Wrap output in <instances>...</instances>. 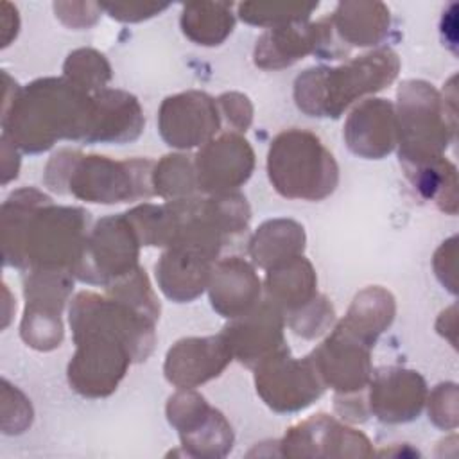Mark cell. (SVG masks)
<instances>
[{
    "instance_id": "9c48e42d",
    "label": "cell",
    "mask_w": 459,
    "mask_h": 459,
    "mask_svg": "<svg viewBox=\"0 0 459 459\" xmlns=\"http://www.w3.org/2000/svg\"><path fill=\"white\" fill-rule=\"evenodd\" d=\"M167 414L179 430L185 448L188 446L194 455H224L231 448V427L197 393L174 394L169 400Z\"/></svg>"
},
{
    "instance_id": "8fae6325",
    "label": "cell",
    "mask_w": 459,
    "mask_h": 459,
    "mask_svg": "<svg viewBox=\"0 0 459 459\" xmlns=\"http://www.w3.org/2000/svg\"><path fill=\"white\" fill-rule=\"evenodd\" d=\"M219 124L215 102L199 91L169 97L160 109V133L169 145L179 149L204 143L217 133Z\"/></svg>"
},
{
    "instance_id": "7c38bea8",
    "label": "cell",
    "mask_w": 459,
    "mask_h": 459,
    "mask_svg": "<svg viewBox=\"0 0 459 459\" xmlns=\"http://www.w3.org/2000/svg\"><path fill=\"white\" fill-rule=\"evenodd\" d=\"M369 348L371 346L337 326L310 359L323 384L342 393H351L360 391L369 380Z\"/></svg>"
},
{
    "instance_id": "4316f807",
    "label": "cell",
    "mask_w": 459,
    "mask_h": 459,
    "mask_svg": "<svg viewBox=\"0 0 459 459\" xmlns=\"http://www.w3.org/2000/svg\"><path fill=\"white\" fill-rule=\"evenodd\" d=\"M65 75L68 81L86 91H100L104 82L111 77L109 65L106 63L104 56L90 48H81L68 56L65 63Z\"/></svg>"
},
{
    "instance_id": "4fadbf2b",
    "label": "cell",
    "mask_w": 459,
    "mask_h": 459,
    "mask_svg": "<svg viewBox=\"0 0 459 459\" xmlns=\"http://www.w3.org/2000/svg\"><path fill=\"white\" fill-rule=\"evenodd\" d=\"M240 317L221 333L231 355L240 362L247 366L260 364L283 348L281 312L271 301L251 308Z\"/></svg>"
},
{
    "instance_id": "6da1fadb",
    "label": "cell",
    "mask_w": 459,
    "mask_h": 459,
    "mask_svg": "<svg viewBox=\"0 0 459 459\" xmlns=\"http://www.w3.org/2000/svg\"><path fill=\"white\" fill-rule=\"evenodd\" d=\"M77 351L70 385L84 396L117 389L131 360H145L154 344V319L117 298L81 292L70 308Z\"/></svg>"
},
{
    "instance_id": "f546056e",
    "label": "cell",
    "mask_w": 459,
    "mask_h": 459,
    "mask_svg": "<svg viewBox=\"0 0 459 459\" xmlns=\"http://www.w3.org/2000/svg\"><path fill=\"white\" fill-rule=\"evenodd\" d=\"M222 109L228 113V120L231 126H235L237 129H246L251 122V104L247 100V97L240 95V93H226L219 99Z\"/></svg>"
},
{
    "instance_id": "4dcf8cb0",
    "label": "cell",
    "mask_w": 459,
    "mask_h": 459,
    "mask_svg": "<svg viewBox=\"0 0 459 459\" xmlns=\"http://www.w3.org/2000/svg\"><path fill=\"white\" fill-rule=\"evenodd\" d=\"M104 9L111 13L113 18L118 20H142L147 16H152L154 13L163 11L167 5H156V4H104Z\"/></svg>"
},
{
    "instance_id": "5b68a950",
    "label": "cell",
    "mask_w": 459,
    "mask_h": 459,
    "mask_svg": "<svg viewBox=\"0 0 459 459\" xmlns=\"http://www.w3.org/2000/svg\"><path fill=\"white\" fill-rule=\"evenodd\" d=\"M267 169L274 188L290 199H323L333 192L339 178L337 163L319 138L299 129L274 138Z\"/></svg>"
},
{
    "instance_id": "603a6c76",
    "label": "cell",
    "mask_w": 459,
    "mask_h": 459,
    "mask_svg": "<svg viewBox=\"0 0 459 459\" xmlns=\"http://www.w3.org/2000/svg\"><path fill=\"white\" fill-rule=\"evenodd\" d=\"M305 246V233L294 221H269L260 226L251 240V256L262 267H273L289 258L299 256Z\"/></svg>"
},
{
    "instance_id": "f1b7e54d",
    "label": "cell",
    "mask_w": 459,
    "mask_h": 459,
    "mask_svg": "<svg viewBox=\"0 0 459 459\" xmlns=\"http://www.w3.org/2000/svg\"><path fill=\"white\" fill-rule=\"evenodd\" d=\"M332 319H333L332 307L326 303V299L323 298L317 299L316 296L305 307L292 312L290 326L294 328L296 333H301L305 337H314L325 332V328L332 323Z\"/></svg>"
},
{
    "instance_id": "1f68e13d",
    "label": "cell",
    "mask_w": 459,
    "mask_h": 459,
    "mask_svg": "<svg viewBox=\"0 0 459 459\" xmlns=\"http://www.w3.org/2000/svg\"><path fill=\"white\" fill-rule=\"evenodd\" d=\"M0 18H2V47H7L11 43V39L16 38V32H18L16 7L4 2L2 11H0Z\"/></svg>"
},
{
    "instance_id": "30bf717a",
    "label": "cell",
    "mask_w": 459,
    "mask_h": 459,
    "mask_svg": "<svg viewBox=\"0 0 459 459\" xmlns=\"http://www.w3.org/2000/svg\"><path fill=\"white\" fill-rule=\"evenodd\" d=\"M253 163V151L238 134L210 140L195 158L197 188L213 195L230 194L251 176Z\"/></svg>"
},
{
    "instance_id": "7402d4cb",
    "label": "cell",
    "mask_w": 459,
    "mask_h": 459,
    "mask_svg": "<svg viewBox=\"0 0 459 459\" xmlns=\"http://www.w3.org/2000/svg\"><path fill=\"white\" fill-rule=\"evenodd\" d=\"M394 303L389 292L369 287L362 290L350 307L346 319L339 325L348 333L368 346H373L377 335L391 323Z\"/></svg>"
},
{
    "instance_id": "ba28073f",
    "label": "cell",
    "mask_w": 459,
    "mask_h": 459,
    "mask_svg": "<svg viewBox=\"0 0 459 459\" xmlns=\"http://www.w3.org/2000/svg\"><path fill=\"white\" fill-rule=\"evenodd\" d=\"M256 389L276 411H298L310 405L325 384L310 357L294 360L281 348L256 368Z\"/></svg>"
},
{
    "instance_id": "cb8c5ba5",
    "label": "cell",
    "mask_w": 459,
    "mask_h": 459,
    "mask_svg": "<svg viewBox=\"0 0 459 459\" xmlns=\"http://www.w3.org/2000/svg\"><path fill=\"white\" fill-rule=\"evenodd\" d=\"M333 22L346 41L366 47L384 38L389 27V11L382 4L348 2L337 7Z\"/></svg>"
},
{
    "instance_id": "5bb4252c",
    "label": "cell",
    "mask_w": 459,
    "mask_h": 459,
    "mask_svg": "<svg viewBox=\"0 0 459 459\" xmlns=\"http://www.w3.org/2000/svg\"><path fill=\"white\" fill-rule=\"evenodd\" d=\"M231 357L222 335L183 339L167 353L165 377L178 387H195L221 375Z\"/></svg>"
},
{
    "instance_id": "277c9868",
    "label": "cell",
    "mask_w": 459,
    "mask_h": 459,
    "mask_svg": "<svg viewBox=\"0 0 459 459\" xmlns=\"http://www.w3.org/2000/svg\"><path fill=\"white\" fill-rule=\"evenodd\" d=\"M398 72V57L384 48L339 68H310L296 79L294 97L312 117H339L357 97L389 84Z\"/></svg>"
},
{
    "instance_id": "52a82bcc",
    "label": "cell",
    "mask_w": 459,
    "mask_h": 459,
    "mask_svg": "<svg viewBox=\"0 0 459 459\" xmlns=\"http://www.w3.org/2000/svg\"><path fill=\"white\" fill-rule=\"evenodd\" d=\"M72 289L66 271L30 269L25 278V314L22 339L36 350H52L63 339L61 308Z\"/></svg>"
},
{
    "instance_id": "44dd1931",
    "label": "cell",
    "mask_w": 459,
    "mask_h": 459,
    "mask_svg": "<svg viewBox=\"0 0 459 459\" xmlns=\"http://www.w3.org/2000/svg\"><path fill=\"white\" fill-rule=\"evenodd\" d=\"M316 274L303 256H294L269 267L267 292L271 303L281 312H296L316 298Z\"/></svg>"
},
{
    "instance_id": "484cf974",
    "label": "cell",
    "mask_w": 459,
    "mask_h": 459,
    "mask_svg": "<svg viewBox=\"0 0 459 459\" xmlns=\"http://www.w3.org/2000/svg\"><path fill=\"white\" fill-rule=\"evenodd\" d=\"M152 186L163 197L188 195L197 188L195 169L185 156H165L152 170Z\"/></svg>"
},
{
    "instance_id": "7a4b0ae2",
    "label": "cell",
    "mask_w": 459,
    "mask_h": 459,
    "mask_svg": "<svg viewBox=\"0 0 459 459\" xmlns=\"http://www.w3.org/2000/svg\"><path fill=\"white\" fill-rule=\"evenodd\" d=\"M93 95L68 79H38L13 99L4 95V136L27 152H41L59 138L86 140Z\"/></svg>"
},
{
    "instance_id": "ffe728a7",
    "label": "cell",
    "mask_w": 459,
    "mask_h": 459,
    "mask_svg": "<svg viewBox=\"0 0 459 459\" xmlns=\"http://www.w3.org/2000/svg\"><path fill=\"white\" fill-rule=\"evenodd\" d=\"M326 22L305 25L301 22L280 25L264 34L255 50V61L262 68H280L290 65L308 52L325 45L328 38Z\"/></svg>"
},
{
    "instance_id": "2e32d148",
    "label": "cell",
    "mask_w": 459,
    "mask_h": 459,
    "mask_svg": "<svg viewBox=\"0 0 459 459\" xmlns=\"http://www.w3.org/2000/svg\"><path fill=\"white\" fill-rule=\"evenodd\" d=\"M143 127V117L136 99L118 90L93 93L91 124L86 142H129Z\"/></svg>"
},
{
    "instance_id": "83f0119b",
    "label": "cell",
    "mask_w": 459,
    "mask_h": 459,
    "mask_svg": "<svg viewBox=\"0 0 459 459\" xmlns=\"http://www.w3.org/2000/svg\"><path fill=\"white\" fill-rule=\"evenodd\" d=\"M280 5H265V4H242L240 5V16L247 23L255 25H287L294 22H303L308 13L314 9V5H283L278 13Z\"/></svg>"
},
{
    "instance_id": "e0dca14e",
    "label": "cell",
    "mask_w": 459,
    "mask_h": 459,
    "mask_svg": "<svg viewBox=\"0 0 459 459\" xmlns=\"http://www.w3.org/2000/svg\"><path fill=\"white\" fill-rule=\"evenodd\" d=\"M213 260L199 249L170 246L160 264H156V278L161 290L176 301L194 299L208 287Z\"/></svg>"
},
{
    "instance_id": "ac0fdd59",
    "label": "cell",
    "mask_w": 459,
    "mask_h": 459,
    "mask_svg": "<svg viewBox=\"0 0 459 459\" xmlns=\"http://www.w3.org/2000/svg\"><path fill=\"white\" fill-rule=\"evenodd\" d=\"M208 287L213 308L224 317L244 316L260 296L258 276L249 264L237 256L221 260L212 269Z\"/></svg>"
},
{
    "instance_id": "3957f363",
    "label": "cell",
    "mask_w": 459,
    "mask_h": 459,
    "mask_svg": "<svg viewBox=\"0 0 459 459\" xmlns=\"http://www.w3.org/2000/svg\"><path fill=\"white\" fill-rule=\"evenodd\" d=\"M149 160L113 161L104 156H82L61 151L47 165L45 183L91 203H122L154 194Z\"/></svg>"
},
{
    "instance_id": "d4e9b609",
    "label": "cell",
    "mask_w": 459,
    "mask_h": 459,
    "mask_svg": "<svg viewBox=\"0 0 459 459\" xmlns=\"http://www.w3.org/2000/svg\"><path fill=\"white\" fill-rule=\"evenodd\" d=\"M181 27L199 45H219L233 29L228 4H192L185 7Z\"/></svg>"
},
{
    "instance_id": "d6986e66",
    "label": "cell",
    "mask_w": 459,
    "mask_h": 459,
    "mask_svg": "<svg viewBox=\"0 0 459 459\" xmlns=\"http://www.w3.org/2000/svg\"><path fill=\"white\" fill-rule=\"evenodd\" d=\"M425 384L414 371L384 369L371 384V411L382 421L398 423L418 416Z\"/></svg>"
},
{
    "instance_id": "9a60e30c",
    "label": "cell",
    "mask_w": 459,
    "mask_h": 459,
    "mask_svg": "<svg viewBox=\"0 0 459 459\" xmlns=\"http://www.w3.org/2000/svg\"><path fill=\"white\" fill-rule=\"evenodd\" d=\"M396 118L393 106L384 99L360 104L348 118L344 138L348 147L364 158H382L396 143Z\"/></svg>"
},
{
    "instance_id": "8992f818",
    "label": "cell",
    "mask_w": 459,
    "mask_h": 459,
    "mask_svg": "<svg viewBox=\"0 0 459 459\" xmlns=\"http://www.w3.org/2000/svg\"><path fill=\"white\" fill-rule=\"evenodd\" d=\"M138 242L140 238L127 215L106 217L86 237L74 273L82 281L111 285L109 281L115 283L138 269Z\"/></svg>"
}]
</instances>
